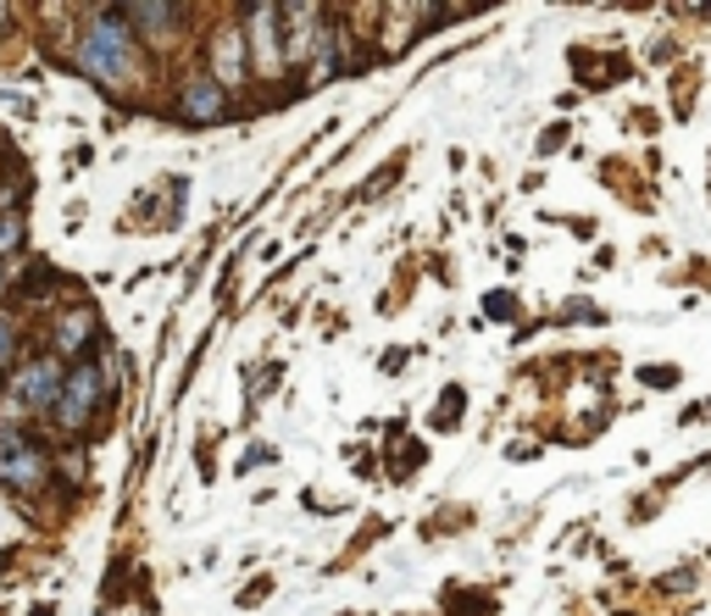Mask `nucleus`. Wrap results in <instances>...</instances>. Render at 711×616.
I'll return each mask as SVG.
<instances>
[{"mask_svg":"<svg viewBox=\"0 0 711 616\" xmlns=\"http://www.w3.org/2000/svg\"><path fill=\"white\" fill-rule=\"evenodd\" d=\"M78 67L101 83H128L139 72V50H134V28H123V12H95V23L83 28L78 45Z\"/></svg>","mask_w":711,"mask_h":616,"instance_id":"nucleus-1","label":"nucleus"},{"mask_svg":"<svg viewBox=\"0 0 711 616\" xmlns=\"http://www.w3.org/2000/svg\"><path fill=\"white\" fill-rule=\"evenodd\" d=\"M106 400V373L95 367V362H78L72 373H67V384H61V395H56V422H61V433H78L89 417H95V406Z\"/></svg>","mask_w":711,"mask_h":616,"instance_id":"nucleus-2","label":"nucleus"},{"mask_svg":"<svg viewBox=\"0 0 711 616\" xmlns=\"http://www.w3.org/2000/svg\"><path fill=\"white\" fill-rule=\"evenodd\" d=\"M61 384H67V373H61V362L56 356H40V362H29L18 378H12V411L23 417V411H50L56 406V395H61Z\"/></svg>","mask_w":711,"mask_h":616,"instance_id":"nucleus-3","label":"nucleus"},{"mask_svg":"<svg viewBox=\"0 0 711 616\" xmlns=\"http://www.w3.org/2000/svg\"><path fill=\"white\" fill-rule=\"evenodd\" d=\"M250 28H245V45H250V67L273 78L284 67V45H279V23H284V7H250L245 12Z\"/></svg>","mask_w":711,"mask_h":616,"instance_id":"nucleus-4","label":"nucleus"},{"mask_svg":"<svg viewBox=\"0 0 711 616\" xmlns=\"http://www.w3.org/2000/svg\"><path fill=\"white\" fill-rule=\"evenodd\" d=\"M45 472H50L45 450L23 445L18 433H0V483H7V489H40Z\"/></svg>","mask_w":711,"mask_h":616,"instance_id":"nucleus-5","label":"nucleus"},{"mask_svg":"<svg viewBox=\"0 0 711 616\" xmlns=\"http://www.w3.org/2000/svg\"><path fill=\"white\" fill-rule=\"evenodd\" d=\"M178 117L184 123H223L228 117V90L212 72H195L184 90H178Z\"/></svg>","mask_w":711,"mask_h":616,"instance_id":"nucleus-6","label":"nucleus"},{"mask_svg":"<svg viewBox=\"0 0 711 616\" xmlns=\"http://www.w3.org/2000/svg\"><path fill=\"white\" fill-rule=\"evenodd\" d=\"M223 90H234V83H245L250 72V45H245V28H217L212 34V67H206Z\"/></svg>","mask_w":711,"mask_h":616,"instance_id":"nucleus-7","label":"nucleus"},{"mask_svg":"<svg viewBox=\"0 0 711 616\" xmlns=\"http://www.w3.org/2000/svg\"><path fill=\"white\" fill-rule=\"evenodd\" d=\"M89 339H95V306H72V311H61V317H56V328H50L56 362H61V356H83Z\"/></svg>","mask_w":711,"mask_h":616,"instance_id":"nucleus-8","label":"nucleus"},{"mask_svg":"<svg viewBox=\"0 0 711 616\" xmlns=\"http://www.w3.org/2000/svg\"><path fill=\"white\" fill-rule=\"evenodd\" d=\"M123 23H145L150 39H172V23H184V7H123Z\"/></svg>","mask_w":711,"mask_h":616,"instance_id":"nucleus-9","label":"nucleus"},{"mask_svg":"<svg viewBox=\"0 0 711 616\" xmlns=\"http://www.w3.org/2000/svg\"><path fill=\"white\" fill-rule=\"evenodd\" d=\"M12 362H18V317L0 311V367H12Z\"/></svg>","mask_w":711,"mask_h":616,"instance_id":"nucleus-10","label":"nucleus"},{"mask_svg":"<svg viewBox=\"0 0 711 616\" xmlns=\"http://www.w3.org/2000/svg\"><path fill=\"white\" fill-rule=\"evenodd\" d=\"M23 244V217L18 212H0V255Z\"/></svg>","mask_w":711,"mask_h":616,"instance_id":"nucleus-11","label":"nucleus"},{"mask_svg":"<svg viewBox=\"0 0 711 616\" xmlns=\"http://www.w3.org/2000/svg\"><path fill=\"white\" fill-rule=\"evenodd\" d=\"M395 172H400V161H390V167H384V172H379V179H373V184H368V190H362V195H384V190H390V184H395Z\"/></svg>","mask_w":711,"mask_h":616,"instance_id":"nucleus-12","label":"nucleus"},{"mask_svg":"<svg viewBox=\"0 0 711 616\" xmlns=\"http://www.w3.org/2000/svg\"><path fill=\"white\" fill-rule=\"evenodd\" d=\"M34 616H50V605H34Z\"/></svg>","mask_w":711,"mask_h":616,"instance_id":"nucleus-13","label":"nucleus"},{"mask_svg":"<svg viewBox=\"0 0 711 616\" xmlns=\"http://www.w3.org/2000/svg\"><path fill=\"white\" fill-rule=\"evenodd\" d=\"M0 289H7V267H0Z\"/></svg>","mask_w":711,"mask_h":616,"instance_id":"nucleus-14","label":"nucleus"}]
</instances>
